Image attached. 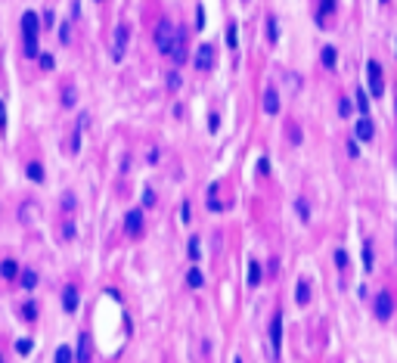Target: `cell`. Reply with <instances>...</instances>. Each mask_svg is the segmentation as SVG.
I'll list each match as a JSON object with an SVG mask.
<instances>
[{
    "label": "cell",
    "instance_id": "30",
    "mask_svg": "<svg viewBox=\"0 0 397 363\" xmlns=\"http://www.w3.org/2000/svg\"><path fill=\"white\" fill-rule=\"evenodd\" d=\"M332 261H335V267H338V270H348V251H345V248H335Z\"/></svg>",
    "mask_w": 397,
    "mask_h": 363
},
{
    "label": "cell",
    "instance_id": "27",
    "mask_svg": "<svg viewBox=\"0 0 397 363\" xmlns=\"http://www.w3.org/2000/svg\"><path fill=\"white\" fill-rule=\"evenodd\" d=\"M186 286H189V289H198V286H202V270H198V267H189V270H186Z\"/></svg>",
    "mask_w": 397,
    "mask_h": 363
},
{
    "label": "cell",
    "instance_id": "33",
    "mask_svg": "<svg viewBox=\"0 0 397 363\" xmlns=\"http://www.w3.org/2000/svg\"><path fill=\"white\" fill-rule=\"evenodd\" d=\"M78 149H81V131H75V134H71V137H68V152H71V155H75Z\"/></svg>",
    "mask_w": 397,
    "mask_h": 363
},
{
    "label": "cell",
    "instance_id": "24",
    "mask_svg": "<svg viewBox=\"0 0 397 363\" xmlns=\"http://www.w3.org/2000/svg\"><path fill=\"white\" fill-rule=\"evenodd\" d=\"M218 190H221L218 184H211V187H208V196H205V202H208V208H211V211H224L221 199H218Z\"/></svg>",
    "mask_w": 397,
    "mask_h": 363
},
{
    "label": "cell",
    "instance_id": "7",
    "mask_svg": "<svg viewBox=\"0 0 397 363\" xmlns=\"http://www.w3.org/2000/svg\"><path fill=\"white\" fill-rule=\"evenodd\" d=\"M214 59H218L214 44H198V50H195V68L198 71H208V68H214Z\"/></svg>",
    "mask_w": 397,
    "mask_h": 363
},
{
    "label": "cell",
    "instance_id": "28",
    "mask_svg": "<svg viewBox=\"0 0 397 363\" xmlns=\"http://www.w3.org/2000/svg\"><path fill=\"white\" fill-rule=\"evenodd\" d=\"M38 304H34V301H25L22 304V320H28V323H34V320H38Z\"/></svg>",
    "mask_w": 397,
    "mask_h": 363
},
{
    "label": "cell",
    "instance_id": "23",
    "mask_svg": "<svg viewBox=\"0 0 397 363\" xmlns=\"http://www.w3.org/2000/svg\"><path fill=\"white\" fill-rule=\"evenodd\" d=\"M354 103H357V109H360V115H369V94H366L363 87H357Z\"/></svg>",
    "mask_w": 397,
    "mask_h": 363
},
{
    "label": "cell",
    "instance_id": "25",
    "mask_svg": "<svg viewBox=\"0 0 397 363\" xmlns=\"http://www.w3.org/2000/svg\"><path fill=\"white\" fill-rule=\"evenodd\" d=\"M34 214H41V208L34 205V202H25V205L19 208V221H22V224H31V221H34Z\"/></svg>",
    "mask_w": 397,
    "mask_h": 363
},
{
    "label": "cell",
    "instance_id": "53",
    "mask_svg": "<svg viewBox=\"0 0 397 363\" xmlns=\"http://www.w3.org/2000/svg\"><path fill=\"white\" fill-rule=\"evenodd\" d=\"M0 363H4V357H0Z\"/></svg>",
    "mask_w": 397,
    "mask_h": 363
},
{
    "label": "cell",
    "instance_id": "26",
    "mask_svg": "<svg viewBox=\"0 0 397 363\" xmlns=\"http://www.w3.org/2000/svg\"><path fill=\"white\" fill-rule=\"evenodd\" d=\"M285 131H288V143L292 146H301V140H304V134H301V128L295 121H285Z\"/></svg>",
    "mask_w": 397,
    "mask_h": 363
},
{
    "label": "cell",
    "instance_id": "19",
    "mask_svg": "<svg viewBox=\"0 0 397 363\" xmlns=\"http://www.w3.org/2000/svg\"><path fill=\"white\" fill-rule=\"evenodd\" d=\"M261 280H264V267H261V261H248V286L255 289V286H261Z\"/></svg>",
    "mask_w": 397,
    "mask_h": 363
},
{
    "label": "cell",
    "instance_id": "47",
    "mask_svg": "<svg viewBox=\"0 0 397 363\" xmlns=\"http://www.w3.org/2000/svg\"><path fill=\"white\" fill-rule=\"evenodd\" d=\"M59 41H62V44H68V25H65V22L59 25Z\"/></svg>",
    "mask_w": 397,
    "mask_h": 363
},
{
    "label": "cell",
    "instance_id": "36",
    "mask_svg": "<svg viewBox=\"0 0 397 363\" xmlns=\"http://www.w3.org/2000/svg\"><path fill=\"white\" fill-rule=\"evenodd\" d=\"M338 115H341V118H351V103H348L345 97L338 100Z\"/></svg>",
    "mask_w": 397,
    "mask_h": 363
},
{
    "label": "cell",
    "instance_id": "44",
    "mask_svg": "<svg viewBox=\"0 0 397 363\" xmlns=\"http://www.w3.org/2000/svg\"><path fill=\"white\" fill-rule=\"evenodd\" d=\"M143 202H146V205H155V193L146 187V190H143Z\"/></svg>",
    "mask_w": 397,
    "mask_h": 363
},
{
    "label": "cell",
    "instance_id": "41",
    "mask_svg": "<svg viewBox=\"0 0 397 363\" xmlns=\"http://www.w3.org/2000/svg\"><path fill=\"white\" fill-rule=\"evenodd\" d=\"M62 208H65V214H68L71 208H75V196H71V193H65V199H62Z\"/></svg>",
    "mask_w": 397,
    "mask_h": 363
},
{
    "label": "cell",
    "instance_id": "21",
    "mask_svg": "<svg viewBox=\"0 0 397 363\" xmlns=\"http://www.w3.org/2000/svg\"><path fill=\"white\" fill-rule=\"evenodd\" d=\"M363 270L372 274L375 270V255H372V239H363Z\"/></svg>",
    "mask_w": 397,
    "mask_h": 363
},
{
    "label": "cell",
    "instance_id": "17",
    "mask_svg": "<svg viewBox=\"0 0 397 363\" xmlns=\"http://www.w3.org/2000/svg\"><path fill=\"white\" fill-rule=\"evenodd\" d=\"M75 363H90V341H87V335H78V348H75Z\"/></svg>",
    "mask_w": 397,
    "mask_h": 363
},
{
    "label": "cell",
    "instance_id": "12",
    "mask_svg": "<svg viewBox=\"0 0 397 363\" xmlns=\"http://www.w3.org/2000/svg\"><path fill=\"white\" fill-rule=\"evenodd\" d=\"M62 307H65V314H75L78 311V289L75 286H65L62 289Z\"/></svg>",
    "mask_w": 397,
    "mask_h": 363
},
{
    "label": "cell",
    "instance_id": "16",
    "mask_svg": "<svg viewBox=\"0 0 397 363\" xmlns=\"http://www.w3.org/2000/svg\"><path fill=\"white\" fill-rule=\"evenodd\" d=\"M19 280H22V289H25V292H34V289H38V270H31V267L19 270Z\"/></svg>",
    "mask_w": 397,
    "mask_h": 363
},
{
    "label": "cell",
    "instance_id": "6",
    "mask_svg": "<svg viewBox=\"0 0 397 363\" xmlns=\"http://www.w3.org/2000/svg\"><path fill=\"white\" fill-rule=\"evenodd\" d=\"M372 314H375V320H382V323L394 317V298H391V292H378V295H375Z\"/></svg>",
    "mask_w": 397,
    "mask_h": 363
},
{
    "label": "cell",
    "instance_id": "49",
    "mask_svg": "<svg viewBox=\"0 0 397 363\" xmlns=\"http://www.w3.org/2000/svg\"><path fill=\"white\" fill-rule=\"evenodd\" d=\"M155 158H158V146H152V149H149V165H155Z\"/></svg>",
    "mask_w": 397,
    "mask_h": 363
},
{
    "label": "cell",
    "instance_id": "38",
    "mask_svg": "<svg viewBox=\"0 0 397 363\" xmlns=\"http://www.w3.org/2000/svg\"><path fill=\"white\" fill-rule=\"evenodd\" d=\"M180 221H183V224H189V221H192V208H189V202L180 205Z\"/></svg>",
    "mask_w": 397,
    "mask_h": 363
},
{
    "label": "cell",
    "instance_id": "5",
    "mask_svg": "<svg viewBox=\"0 0 397 363\" xmlns=\"http://www.w3.org/2000/svg\"><path fill=\"white\" fill-rule=\"evenodd\" d=\"M128 44H131V25H128V22H118V25H115V41H112V59H115V62L124 59V50H128Z\"/></svg>",
    "mask_w": 397,
    "mask_h": 363
},
{
    "label": "cell",
    "instance_id": "48",
    "mask_svg": "<svg viewBox=\"0 0 397 363\" xmlns=\"http://www.w3.org/2000/svg\"><path fill=\"white\" fill-rule=\"evenodd\" d=\"M168 84H171V87H174V90H177V87H180V78H177V71H171V75H168Z\"/></svg>",
    "mask_w": 397,
    "mask_h": 363
},
{
    "label": "cell",
    "instance_id": "2",
    "mask_svg": "<svg viewBox=\"0 0 397 363\" xmlns=\"http://www.w3.org/2000/svg\"><path fill=\"white\" fill-rule=\"evenodd\" d=\"M174 34H177V28H174V22H171V19H161V22L155 25V47H158L161 56H171Z\"/></svg>",
    "mask_w": 397,
    "mask_h": 363
},
{
    "label": "cell",
    "instance_id": "15",
    "mask_svg": "<svg viewBox=\"0 0 397 363\" xmlns=\"http://www.w3.org/2000/svg\"><path fill=\"white\" fill-rule=\"evenodd\" d=\"M335 0H320V10H317V25L320 28H326V16H332L335 13Z\"/></svg>",
    "mask_w": 397,
    "mask_h": 363
},
{
    "label": "cell",
    "instance_id": "43",
    "mask_svg": "<svg viewBox=\"0 0 397 363\" xmlns=\"http://www.w3.org/2000/svg\"><path fill=\"white\" fill-rule=\"evenodd\" d=\"M0 131H7V106L0 100Z\"/></svg>",
    "mask_w": 397,
    "mask_h": 363
},
{
    "label": "cell",
    "instance_id": "11",
    "mask_svg": "<svg viewBox=\"0 0 397 363\" xmlns=\"http://www.w3.org/2000/svg\"><path fill=\"white\" fill-rule=\"evenodd\" d=\"M171 56H174V62H177V65H186V31H177V34H174Z\"/></svg>",
    "mask_w": 397,
    "mask_h": 363
},
{
    "label": "cell",
    "instance_id": "3",
    "mask_svg": "<svg viewBox=\"0 0 397 363\" xmlns=\"http://www.w3.org/2000/svg\"><path fill=\"white\" fill-rule=\"evenodd\" d=\"M366 78H369V97H385V75H382V62L378 59L366 62Z\"/></svg>",
    "mask_w": 397,
    "mask_h": 363
},
{
    "label": "cell",
    "instance_id": "37",
    "mask_svg": "<svg viewBox=\"0 0 397 363\" xmlns=\"http://www.w3.org/2000/svg\"><path fill=\"white\" fill-rule=\"evenodd\" d=\"M38 62H41V68H44V71H50V68H53V56H50V53H38Z\"/></svg>",
    "mask_w": 397,
    "mask_h": 363
},
{
    "label": "cell",
    "instance_id": "9",
    "mask_svg": "<svg viewBox=\"0 0 397 363\" xmlns=\"http://www.w3.org/2000/svg\"><path fill=\"white\" fill-rule=\"evenodd\" d=\"M124 233L128 236H140L143 233V208H131L124 214Z\"/></svg>",
    "mask_w": 397,
    "mask_h": 363
},
{
    "label": "cell",
    "instance_id": "52",
    "mask_svg": "<svg viewBox=\"0 0 397 363\" xmlns=\"http://www.w3.org/2000/svg\"><path fill=\"white\" fill-rule=\"evenodd\" d=\"M382 4H388V0H382Z\"/></svg>",
    "mask_w": 397,
    "mask_h": 363
},
{
    "label": "cell",
    "instance_id": "51",
    "mask_svg": "<svg viewBox=\"0 0 397 363\" xmlns=\"http://www.w3.org/2000/svg\"><path fill=\"white\" fill-rule=\"evenodd\" d=\"M394 106H397V97H394Z\"/></svg>",
    "mask_w": 397,
    "mask_h": 363
},
{
    "label": "cell",
    "instance_id": "31",
    "mask_svg": "<svg viewBox=\"0 0 397 363\" xmlns=\"http://www.w3.org/2000/svg\"><path fill=\"white\" fill-rule=\"evenodd\" d=\"M56 363H75V354H71V348H65V344H62V348L56 351Z\"/></svg>",
    "mask_w": 397,
    "mask_h": 363
},
{
    "label": "cell",
    "instance_id": "22",
    "mask_svg": "<svg viewBox=\"0 0 397 363\" xmlns=\"http://www.w3.org/2000/svg\"><path fill=\"white\" fill-rule=\"evenodd\" d=\"M267 44H279V19L267 16Z\"/></svg>",
    "mask_w": 397,
    "mask_h": 363
},
{
    "label": "cell",
    "instance_id": "40",
    "mask_svg": "<svg viewBox=\"0 0 397 363\" xmlns=\"http://www.w3.org/2000/svg\"><path fill=\"white\" fill-rule=\"evenodd\" d=\"M195 28H205V10L195 7Z\"/></svg>",
    "mask_w": 397,
    "mask_h": 363
},
{
    "label": "cell",
    "instance_id": "32",
    "mask_svg": "<svg viewBox=\"0 0 397 363\" xmlns=\"http://www.w3.org/2000/svg\"><path fill=\"white\" fill-rule=\"evenodd\" d=\"M59 233L65 236V242H71V239H75V224H71L68 217H65V221H62V227H59Z\"/></svg>",
    "mask_w": 397,
    "mask_h": 363
},
{
    "label": "cell",
    "instance_id": "8",
    "mask_svg": "<svg viewBox=\"0 0 397 363\" xmlns=\"http://www.w3.org/2000/svg\"><path fill=\"white\" fill-rule=\"evenodd\" d=\"M261 109H264V115H279V90L276 87H264Z\"/></svg>",
    "mask_w": 397,
    "mask_h": 363
},
{
    "label": "cell",
    "instance_id": "18",
    "mask_svg": "<svg viewBox=\"0 0 397 363\" xmlns=\"http://www.w3.org/2000/svg\"><path fill=\"white\" fill-rule=\"evenodd\" d=\"M25 177L31 180V184H44V165H41V161H28V165H25Z\"/></svg>",
    "mask_w": 397,
    "mask_h": 363
},
{
    "label": "cell",
    "instance_id": "10",
    "mask_svg": "<svg viewBox=\"0 0 397 363\" xmlns=\"http://www.w3.org/2000/svg\"><path fill=\"white\" fill-rule=\"evenodd\" d=\"M354 137H357L360 143H369V140L375 137V124H372V118H369V115H360V118H357Z\"/></svg>",
    "mask_w": 397,
    "mask_h": 363
},
{
    "label": "cell",
    "instance_id": "50",
    "mask_svg": "<svg viewBox=\"0 0 397 363\" xmlns=\"http://www.w3.org/2000/svg\"><path fill=\"white\" fill-rule=\"evenodd\" d=\"M233 363H242V360H239V357H236V360H233Z\"/></svg>",
    "mask_w": 397,
    "mask_h": 363
},
{
    "label": "cell",
    "instance_id": "14",
    "mask_svg": "<svg viewBox=\"0 0 397 363\" xmlns=\"http://www.w3.org/2000/svg\"><path fill=\"white\" fill-rule=\"evenodd\" d=\"M295 304H298V307H308V304H311V283H308V280H301V283L295 286Z\"/></svg>",
    "mask_w": 397,
    "mask_h": 363
},
{
    "label": "cell",
    "instance_id": "39",
    "mask_svg": "<svg viewBox=\"0 0 397 363\" xmlns=\"http://www.w3.org/2000/svg\"><path fill=\"white\" fill-rule=\"evenodd\" d=\"M189 261H192V264L198 261V239H195V236L189 239Z\"/></svg>",
    "mask_w": 397,
    "mask_h": 363
},
{
    "label": "cell",
    "instance_id": "46",
    "mask_svg": "<svg viewBox=\"0 0 397 363\" xmlns=\"http://www.w3.org/2000/svg\"><path fill=\"white\" fill-rule=\"evenodd\" d=\"M258 174H270V161H267V158L258 161Z\"/></svg>",
    "mask_w": 397,
    "mask_h": 363
},
{
    "label": "cell",
    "instance_id": "20",
    "mask_svg": "<svg viewBox=\"0 0 397 363\" xmlns=\"http://www.w3.org/2000/svg\"><path fill=\"white\" fill-rule=\"evenodd\" d=\"M0 277H4V280H16V277H19V261H13V258L0 261Z\"/></svg>",
    "mask_w": 397,
    "mask_h": 363
},
{
    "label": "cell",
    "instance_id": "1",
    "mask_svg": "<svg viewBox=\"0 0 397 363\" xmlns=\"http://www.w3.org/2000/svg\"><path fill=\"white\" fill-rule=\"evenodd\" d=\"M22 38H25V56L38 59V38H41V19L34 10L22 13Z\"/></svg>",
    "mask_w": 397,
    "mask_h": 363
},
{
    "label": "cell",
    "instance_id": "35",
    "mask_svg": "<svg viewBox=\"0 0 397 363\" xmlns=\"http://www.w3.org/2000/svg\"><path fill=\"white\" fill-rule=\"evenodd\" d=\"M31 348H34L31 338H19V341H16V351H19V354H31Z\"/></svg>",
    "mask_w": 397,
    "mask_h": 363
},
{
    "label": "cell",
    "instance_id": "34",
    "mask_svg": "<svg viewBox=\"0 0 397 363\" xmlns=\"http://www.w3.org/2000/svg\"><path fill=\"white\" fill-rule=\"evenodd\" d=\"M295 208H298V217H301V221H311V208H308V202H304V199H298Z\"/></svg>",
    "mask_w": 397,
    "mask_h": 363
},
{
    "label": "cell",
    "instance_id": "4",
    "mask_svg": "<svg viewBox=\"0 0 397 363\" xmlns=\"http://www.w3.org/2000/svg\"><path fill=\"white\" fill-rule=\"evenodd\" d=\"M279 351H282V311H273V317H270V357H273V363L279 360Z\"/></svg>",
    "mask_w": 397,
    "mask_h": 363
},
{
    "label": "cell",
    "instance_id": "29",
    "mask_svg": "<svg viewBox=\"0 0 397 363\" xmlns=\"http://www.w3.org/2000/svg\"><path fill=\"white\" fill-rule=\"evenodd\" d=\"M227 44L236 50V44H239V28H236V22H230L227 25Z\"/></svg>",
    "mask_w": 397,
    "mask_h": 363
},
{
    "label": "cell",
    "instance_id": "13",
    "mask_svg": "<svg viewBox=\"0 0 397 363\" xmlns=\"http://www.w3.org/2000/svg\"><path fill=\"white\" fill-rule=\"evenodd\" d=\"M320 62H323V68H329V71H332V68L338 65V50H335L332 44H326V47L320 50Z\"/></svg>",
    "mask_w": 397,
    "mask_h": 363
},
{
    "label": "cell",
    "instance_id": "45",
    "mask_svg": "<svg viewBox=\"0 0 397 363\" xmlns=\"http://www.w3.org/2000/svg\"><path fill=\"white\" fill-rule=\"evenodd\" d=\"M62 103H65V106H75V90H71V87L65 90V97H62Z\"/></svg>",
    "mask_w": 397,
    "mask_h": 363
},
{
    "label": "cell",
    "instance_id": "42",
    "mask_svg": "<svg viewBox=\"0 0 397 363\" xmlns=\"http://www.w3.org/2000/svg\"><path fill=\"white\" fill-rule=\"evenodd\" d=\"M218 128H221V118H218V115H214V112H211V118H208V131L214 134V131H218Z\"/></svg>",
    "mask_w": 397,
    "mask_h": 363
}]
</instances>
